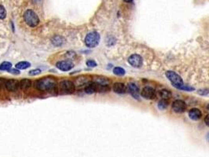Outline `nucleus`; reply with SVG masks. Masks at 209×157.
Listing matches in <instances>:
<instances>
[{
	"label": "nucleus",
	"instance_id": "obj_16",
	"mask_svg": "<svg viewBox=\"0 0 209 157\" xmlns=\"http://www.w3.org/2000/svg\"><path fill=\"white\" fill-rule=\"evenodd\" d=\"M31 87V81L28 79H24L20 80V87L22 90H26Z\"/></svg>",
	"mask_w": 209,
	"mask_h": 157
},
{
	"label": "nucleus",
	"instance_id": "obj_6",
	"mask_svg": "<svg viewBox=\"0 0 209 157\" xmlns=\"http://www.w3.org/2000/svg\"><path fill=\"white\" fill-rule=\"evenodd\" d=\"M128 62L133 68H140L142 65V58L140 55L134 53L128 58Z\"/></svg>",
	"mask_w": 209,
	"mask_h": 157
},
{
	"label": "nucleus",
	"instance_id": "obj_1",
	"mask_svg": "<svg viewBox=\"0 0 209 157\" xmlns=\"http://www.w3.org/2000/svg\"><path fill=\"white\" fill-rule=\"evenodd\" d=\"M35 87L38 90L45 92L56 91L57 88V82L54 78L52 77H45L42 78L36 82Z\"/></svg>",
	"mask_w": 209,
	"mask_h": 157
},
{
	"label": "nucleus",
	"instance_id": "obj_9",
	"mask_svg": "<svg viewBox=\"0 0 209 157\" xmlns=\"http://www.w3.org/2000/svg\"><path fill=\"white\" fill-rule=\"evenodd\" d=\"M56 68L62 72H68L74 68V64L69 61H61L56 63Z\"/></svg>",
	"mask_w": 209,
	"mask_h": 157
},
{
	"label": "nucleus",
	"instance_id": "obj_12",
	"mask_svg": "<svg viewBox=\"0 0 209 157\" xmlns=\"http://www.w3.org/2000/svg\"><path fill=\"white\" fill-rule=\"evenodd\" d=\"M189 117L194 121H197L202 117L201 111L199 109H197V108L191 109L189 111Z\"/></svg>",
	"mask_w": 209,
	"mask_h": 157
},
{
	"label": "nucleus",
	"instance_id": "obj_15",
	"mask_svg": "<svg viewBox=\"0 0 209 157\" xmlns=\"http://www.w3.org/2000/svg\"><path fill=\"white\" fill-rule=\"evenodd\" d=\"M64 42V39L62 36H56L52 39V43L55 46V47H61L63 45Z\"/></svg>",
	"mask_w": 209,
	"mask_h": 157
},
{
	"label": "nucleus",
	"instance_id": "obj_8",
	"mask_svg": "<svg viewBox=\"0 0 209 157\" xmlns=\"http://www.w3.org/2000/svg\"><path fill=\"white\" fill-rule=\"evenodd\" d=\"M141 96L147 100H152L156 96V91L150 87H146L141 91Z\"/></svg>",
	"mask_w": 209,
	"mask_h": 157
},
{
	"label": "nucleus",
	"instance_id": "obj_2",
	"mask_svg": "<svg viewBox=\"0 0 209 157\" xmlns=\"http://www.w3.org/2000/svg\"><path fill=\"white\" fill-rule=\"evenodd\" d=\"M24 19L28 26L34 28L39 24V18L32 9H27L24 14Z\"/></svg>",
	"mask_w": 209,
	"mask_h": 157
},
{
	"label": "nucleus",
	"instance_id": "obj_26",
	"mask_svg": "<svg viewBox=\"0 0 209 157\" xmlns=\"http://www.w3.org/2000/svg\"><path fill=\"white\" fill-rule=\"evenodd\" d=\"M8 72L11 74H13V75H19V74L20 73V70H18V69H10L9 71H8Z\"/></svg>",
	"mask_w": 209,
	"mask_h": 157
},
{
	"label": "nucleus",
	"instance_id": "obj_21",
	"mask_svg": "<svg viewBox=\"0 0 209 157\" xmlns=\"http://www.w3.org/2000/svg\"><path fill=\"white\" fill-rule=\"evenodd\" d=\"M168 106H169V102H168L167 100H164V99H161V101L158 102V109H161V110H164V109H167Z\"/></svg>",
	"mask_w": 209,
	"mask_h": 157
},
{
	"label": "nucleus",
	"instance_id": "obj_27",
	"mask_svg": "<svg viewBox=\"0 0 209 157\" xmlns=\"http://www.w3.org/2000/svg\"><path fill=\"white\" fill-rule=\"evenodd\" d=\"M205 123L207 126H208V115H206V118H205Z\"/></svg>",
	"mask_w": 209,
	"mask_h": 157
},
{
	"label": "nucleus",
	"instance_id": "obj_25",
	"mask_svg": "<svg viewBox=\"0 0 209 157\" xmlns=\"http://www.w3.org/2000/svg\"><path fill=\"white\" fill-rule=\"evenodd\" d=\"M41 73V70L40 69H33V70L30 71L29 72V75L30 76H37V75H39V74Z\"/></svg>",
	"mask_w": 209,
	"mask_h": 157
},
{
	"label": "nucleus",
	"instance_id": "obj_19",
	"mask_svg": "<svg viewBox=\"0 0 209 157\" xmlns=\"http://www.w3.org/2000/svg\"><path fill=\"white\" fill-rule=\"evenodd\" d=\"M12 67V64L9 61H3L0 64V70L1 71H9Z\"/></svg>",
	"mask_w": 209,
	"mask_h": 157
},
{
	"label": "nucleus",
	"instance_id": "obj_11",
	"mask_svg": "<svg viewBox=\"0 0 209 157\" xmlns=\"http://www.w3.org/2000/svg\"><path fill=\"white\" fill-rule=\"evenodd\" d=\"M5 86L9 91H16L20 87V82L16 79H8L5 82Z\"/></svg>",
	"mask_w": 209,
	"mask_h": 157
},
{
	"label": "nucleus",
	"instance_id": "obj_14",
	"mask_svg": "<svg viewBox=\"0 0 209 157\" xmlns=\"http://www.w3.org/2000/svg\"><path fill=\"white\" fill-rule=\"evenodd\" d=\"M85 92L88 94H92V93H94L98 92V83L97 82H93V83H90L85 87Z\"/></svg>",
	"mask_w": 209,
	"mask_h": 157
},
{
	"label": "nucleus",
	"instance_id": "obj_5",
	"mask_svg": "<svg viewBox=\"0 0 209 157\" xmlns=\"http://www.w3.org/2000/svg\"><path fill=\"white\" fill-rule=\"evenodd\" d=\"M60 90L63 93L65 94H70V93H74L75 90V86L71 81L69 80H63L59 84Z\"/></svg>",
	"mask_w": 209,
	"mask_h": 157
},
{
	"label": "nucleus",
	"instance_id": "obj_4",
	"mask_svg": "<svg viewBox=\"0 0 209 157\" xmlns=\"http://www.w3.org/2000/svg\"><path fill=\"white\" fill-rule=\"evenodd\" d=\"M166 76H167V78L169 79V81L172 82V86H173L174 87H175V88L178 89L179 87H181L182 85L184 84L181 76H180V75H178L177 73H175V72L168 71V72H166Z\"/></svg>",
	"mask_w": 209,
	"mask_h": 157
},
{
	"label": "nucleus",
	"instance_id": "obj_17",
	"mask_svg": "<svg viewBox=\"0 0 209 157\" xmlns=\"http://www.w3.org/2000/svg\"><path fill=\"white\" fill-rule=\"evenodd\" d=\"M31 66V64L28 61H20V62L17 63L15 65L16 69L18 70H24V69H28Z\"/></svg>",
	"mask_w": 209,
	"mask_h": 157
},
{
	"label": "nucleus",
	"instance_id": "obj_10",
	"mask_svg": "<svg viewBox=\"0 0 209 157\" xmlns=\"http://www.w3.org/2000/svg\"><path fill=\"white\" fill-rule=\"evenodd\" d=\"M127 90H129V93L132 96V98L135 99L139 100L140 97V91H139V87L135 83H129L127 87Z\"/></svg>",
	"mask_w": 209,
	"mask_h": 157
},
{
	"label": "nucleus",
	"instance_id": "obj_23",
	"mask_svg": "<svg viewBox=\"0 0 209 157\" xmlns=\"http://www.w3.org/2000/svg\"><path fill=\"white\" fill-rule=\"evenodd\" d=\"M6 16V9H5L4 6L0 5V19H4Z\"/></svg>",
	"mask_w": 209,
	"mask_h": 157
},
{
	"label": "nucleus",
	"instance_id": "obj_20",
	"mask_svg": "<svg viewBox=\"0 0 209 157\" xmlns=\"http://www.w3.org/2000/svg\"><path fill=\"white\" fill-rule=\"evenodd\" d=\"M114 73L115 74L116 76H122L126 74V70H125L123 68L121 67H115L113 70Z\"/></svg>",
	"mask_w": 209,
	"mask_h": 157
},
{
	"label": "nucleus",
	"instance_id": "obj_18",
	"mask_svg": "<svg viewBox=\"0 0 209 157\" xmlns=\"http://www.w3.org/2000/svg\"><path fill=\"white\" fill-rule=\"evenodd\" d=\"M159 95L162 99L168 100L172 97V93H171L169 90L164 89V90H161V91L159 92Z\"/></svg>",
	"mask_w": 209,
	"mask_h": 157
},
{
	"label": "nucleus",
	"instance_id": "obj_7",
	"mask_svg": "<svg viewBox=\"0 0 209 157\" xmlns=\"http://www.w3.org/2000/svg\"><path fill=\"white\" fill-rule=\"evenodd\" d=\"M172 110L175 112V113H183L186 111V104L182 100H175L173 103H172Z\"/></svg>",
	"mask_w": 209,
	"mask_h": 157
},
{
	"label": "nucleus",
	"instance_id": "obj_28",
	"mask_svg": "<svg viewBox=\"0 0 209 157\" xmlns=\"http://www.w3.org/2000/svg\"><path fill=\"white\" fill-rule=\"evenodd\" d=\"M124 2H126V3H132L133 0H123Z\"/></svg>",
	"mask_w": 209,
	"mask_h": 157
},
{
	"label": "nucleus",
	"instance_id": "obj_13",
	"mask_svg": "<svg viewBox=\"0 0 209 157\" xmlns=\"http://www.w3.org/2000/svg\"><path fill=\"white\" fill-rule=\"evenodd\" d=\"M113 90L115 93L121 94V93H126L127 87H126V86L125 85L124 83H121V82H116V83H115L113 85Z\"/></svg>",
	"mask_w": 209,
	"mask_h": 157
},
{
	"label": "nucleus",
	"instance_id": "obj_22",
	"mask_svg": "<svg viewBox=\"0 0 209 157\" xmlns=\"http://www.w3.org/2000/svg\"><path fill=\"white\" fill-rule=\"evenodd\" d=\"M178 89L179 90H185V91H193V90H194V88H193V87H189V86H187V85H185V84L182 85L181 87H179Z\"/></svg>",
	"mask_w": 209,
	"mask_h": 157
},
{
	"label": "nucleus",
	"instance_id": "obj_3",
	"mask_svg": "<svg viewBox=\"0 0 209 157\" xmlns=\"http://www.w3.org/2000/svg\"><path fill=\"white\" fill-rule=\"evenodd\" d=\"M99 40H100V36L99 33L96 31H92L85 36V43L86 47L89 48H94L99 44Z\"/></svg>",
	"mask_w": 209,
	"mask_h": 157
},
{
	"label": "nucleus",
	"instance_id": "obj_24",
	"mask_svg": "<svg viewBox=\"0 0 209 157\" xmlns=\"http://www.w3.org/2000/svg\"><path fill=\"white\" fill-rule=\"evenodd\" d=\"M86 65L88 67H91V68H95L97 66V63L94 61V60H88L86 61Z\"/></svg>",
	"mask_w": 209,
	"mask_h": 157
}]
</instances>
